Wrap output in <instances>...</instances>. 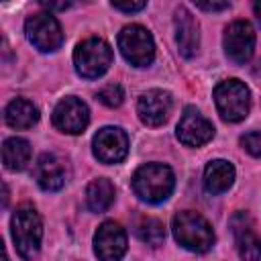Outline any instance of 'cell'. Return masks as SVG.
Returning a JSON list of instances; mask_svg holds the SVG:
<instances>
[{"label":"cell","mask_w":261,"mask_h":261,"mask_svg":"<svg viewBox=\"0 0 261 261\" xmlns=\"http://www.w3.org/2000/svg\"><path fill=\"white\" fill-rule=\"evenodd\" d=\"M175 175L171 167L163 163H145L133 175V190L135 194L149 204H159L167 200L173 192Z\"/></svg>","instance_id":"6da1fadb"},{"label":"cell","mask_w":261,"mask_h":261,"mask_svg":"<svg viewBox=\"0 0 261 261\" xmlns=\"http://www.w3.org/2000/svg\"><path fill=\"white\" fill-rule=\"evenodd\" d=\"M171 228H173L175 241L188 251L206 253L214 245V230L208 224V220L198 212H192V210L177 212L173 216Z\"/></svg>","instance_id":"7a4b0ae2"},{"label":"cell","mask_w":261,"mask_h":261,"mask_svg":"<svg viewBox=\"0 0 261 261\" xmlns=\"http://www.w3.org/2000/svg\"><path fill=\"white\" fill-rule=\"evenodd\" d=\"M12 241L22 259H33L39 253L43 239V222L31 204H20L12 214Z\"/></svg>","instance_id":"3957f363"},{"label":"cell","mask_w":261,"mask_h":261,"mask_svg":"<svg viewBox=\"0 0 261 261\" xmlns=\"http://www.w3.org/2000/svg\"><path fill=\"white\" fill-rule=\"evenodd\" d=\"M112 63V49L100 37H90L82 41L73 51V65L82 77L94 80L106 73Z\"/></svg>","instance_id":"277c9868"},{"label":"cell","mask_w":261,"mask_h":261,"mask_svg":"<svg viewBox=\"0 0 261 261\" xmlns=\"http://www.w3.org/2000/svg\"><path fill=\"white\" fill-rule=\"evenodd\" d=\"M214 102L226 122H239L249 114L251 94L241 80H224L214 88Z\"/></svg>","instance_id":"5b68a950"},{"label":"cell","mask_w":261,"mask_h":261,"mask_svg":"<svg viewBox=\"0 0 261 261\" xmlns=\"http://www.w3.org/2000/svg\"><path fill=\"white\" fill-rule=\"evenodd\" d=\"M118 49L122 57L135 67H145L155 57L153 37L141 24H126L118 33Z\"/></svg>","instance_id":"8992f818"},{"label":"cell","mask_w":261,"mask_h":261,"mask_svg":"<svg viewBox=\"0 0 261 261\" xmlns=\"http://www.w3.org/2000/svg\"><path fill=\"white\" fill-rule=\"evenodd\" d=\"M24 33H27V39L39 51H45V53L57 51L63 43V31L51 12H37L29 16L24 22Z\"/></svg>","instance_id":"52a82bcc"},{"label":"cell","mask_w":261,"mask_h":261,"mask_svg":"<svg viewBox=\"0 0 261 261\" xmlns=\"http://www.w3.org/2000/svg\"><path fill=\"white\" fill-rule=\"evenodd\" d=\"M92 151L102 163H120L128 153V137L116 126H104L94 135Z\"/></svg>","instance_id":"ba28073f"},{"label":"cell","mask_w":261,"mask_h":261,"mask_svg":"<svg viewBox=\"0 0 261 261\" xmlns=\"http://www.w3.org/2000/svg\"><path fill=\"white\" fill-rule=\"evenodd\" d=\"M90 122V110L86 102H82L75 96H67L57 102L53 110V124L61 133L67 135H77L82 133Z\"/></svg>","instance_id":"9c48e42d"},{"label":"cell","mask_w":261,"mask_h":261,"mask_svg":"<svg viewBox=\"0 0 261 261\" xmlns=\"http://www.w3.org/2000/svg\"><path fill=\"white\" fill-rule=\"evenodd\" d=\"M230 230L234 234V245L243 261L261 259V237L255 230V222L247 212H237L230 218Z\"/></svg>","instance_id":"30bf717a"},{"label":"cell","mask_w":261,"mask_h":261,"mask_svg":"<svg viewBox=\"0 0 261 261\" xmlns=\"http://www.w3.org/2000/svg\"><path fill=\"white\" fill-rule=\"evenodd\" d=\"M94 251L100 261H122L126 253V232L118 222H102L94 234Z\"/></svg>","instance_id":"8fae6325"},{"label":"cell","mask_w":261,"mask_h":261,"mask_svg":"<svg viewBox=\"0 0 261 261\" xmlns=\"http://www.w3.org/2000/svg\"><path fill=\"white\" fill-rule=\"evenodd\" d=\"M224 51L234 63H247L255 49V31L247 20H234L224 31Z\"/></svg>","instance_id":"7c38bea8"},{"label":"cell","mask_w":261,"mask_h":261,"mask_svg":"<svg viewBox=\"0 0 261 261\" xmlns=\"http://www.w3.org/2000/svg\"><path fill=\"white\" fill-rule=\"evenodd\" d=\"M214 135V126L194 106H188L177 122V139L188 147H200Z\"/></svg>","instance_id":"4fadbf2b"},{"label":"cell","mask_w":261,"mask_h":261,"mask_svg":"<svg viewBox=\"0 0 261 261\" xmlns=\"http://www.w3.org/2000/svg\"><path fill=\"white\" fill-rule=\"evenodd\" d=\"M139 118L149 126H159L169 118L171 112V96L163 90H149L141 94L137 102Z\"/></svg>","instance_id":"5bb4252c"},{"label":"cell","mask_w":261,"mask_h":261,"mask_svg":"<svg viewBox=\"0 0 261 261\" xmlns=\"http://www.w3.org/2000/svg\"><path fill=\"white\" fill-rule=\"evenodd\" d=\"M173 24H175V41H177V47H179V53L184 57H194L198 53V47H200V33H198V20L192 16V12L184 6H179L175 10V18H173Z\"/></svg>","instance_id":"9a60e30c"},{"label":"cell","mask_w":261,"mask_h":261,"mask_svg":"<svg viewBox=\"0 0 261 261\" xmlns=\"http://www.w3.org/2000/svg\"><path fill=\"white\" fill-rule=\"evenodd\" d=\"M35 179L45 192H57L65 184L63 161L55 153H43L35 165Z\"/></svg>","instance_id":"2e32d148"},{"label":"cell","mask_w":261,"mask_h":261,"mask_svg":"<svg viewBox=\"0 0 261 261\" xmlns=\"http://www.w3.org/2000/svg\"><path fill=\"white\" fill-rule=\"evenodd\" d=\"M234 181V167L232 163L224 159L210 161L204 169V186L210 194H222L226 192Z\"/></svg>","instance_id":"e0dca14e"},{"label":"cell","mask_w":261,"mask_h":261,"mask_svg":"<svg viewBox=\"0 0 261 261\" xmlns=\"http://www.w3.org/2000/svg\"><path fill=\"white\" fill-rule=\"evenodd\" d=\"M4 120L12 128H31L39 120V110L33 102L24 98H14L4 110Z\"/></svg>","instance_id":"ac0fdd59"},{"label":"cell","mask_w":261,"mask_h":261,"mask_svg":"<svg viewBox=\"0 0 261 261\" xmlns=\"http://www.w3.org/2000/svg\"><path fill=\"white\" fill-rule=\"evenodd\" d=\"M2 161L10 171H22L31 161V145L20 137H10L2 145Z\"/></svg>","instance_id":"d6986e66"},{"label":"cell","mask_w":261,"mask_h":261,"mask_svg":"<svg viewBox=\"0 0 261 261\" xmlns=\"http://www.w3.org/2000/svg\"><path fill=\"white\" fill-rule=\"evenodd\" d=\"M114 202V186L110 179L98 177L86 188V204L92 212H104Z\"/></svg>","instance_id":"ffe728a7"},{"label":"cell","mask_w":261,"mask_h":261,"mask_svg":"<svg viewBox=\"0 0 261 261\" xmlns=\"http://www.w3.org/2000/svg\"><path fill=\"white\" fill-rule=\"evenodd\" d=\"M135 234L143 243H147L151 247H159L163 243V239H165V228H163L161 220H157L153 216H143L135 224Z\"/></svg>","instance_id":"44dd1931"},{"label":"cell","mask_w":261,"mask_h":261,"mask_svg":"<svg viewBox=\"0 0 261 261\" xmlns=\"http://www.w3.org/2000/svg\"><path fill=\"white\" fill-rule=\"evenodd\" d=\"M98 98H100L102 104H106V106H110V108H116V106L122 104L124 92H122V88H120L118 84H108V86H104V88L98 92Z\"/></svg>","instance_id":"7402d4cb"},{"label":"cell","mask_w":261,"mask_h":261,"mask_svg":"<svg viewBox=\"0 0 261 261\" xmlns=\"http://www.w3.org/2000/svg\"><path fill=\"white\" fill-rule=\"evenodd\" d=\"M241 145L243 149L253 155V157H261V130H253L241 137Z\"/></svg>","instance_id":"603a6c76"},{"label":"cell","mask_w":261,"mask_h":261,"mask_svg":"<svg viewBox=\"0 0 261 261\" xmlns=\"http://www.w3.org/2000/svg\"><path fill=\"white\" fill-rule=\"evenodd\" d=\"M147 6V2H112V8L122 12H139Z\"/></svg>","instance_id":"cb8c5ba5"},{"label":"cell","mask_w":261,"mask_h":261,"mask_svg":"<svg viewBox=\"0 0 261 261\" xmlns=\"http://www.w3.org/2000/svg\"><path fill=\"white\" fill-rule=\"evenodd\" d=\"M228 6H230L228 2H196V8H200V10H208V12L226 10Z\"/></svg>","instance_id":"d4e9b609"},{"label":"cell","mask_w":261,"mask_h":261,"mask_svg":"<svg viewBox=\"0 0 261 261\" xmlns=\"http://www.w3.org/2000/svg\"><path fill=\"white\" fill-rule=\"evenodd\" d=\"M41 6H45V8H49V10H65L67 6H69V2H41Z\"/></svg>","instance_id":"484cf974"},{"label":"cell","mask_w":261,"mask_h":261,"mask_svg":"<svg viewBox=\"0 0 261 261\" xmlns=\"http://www.w3.org/2000/svg\"><path fill=\"white\" fill-rule=\"evenodd\" d=\"M253 10H255V16H257V20L261 22V2H255V4H253Z\"/></svg>","instance_id":"4316f807"}]
</instances>
